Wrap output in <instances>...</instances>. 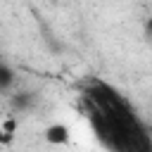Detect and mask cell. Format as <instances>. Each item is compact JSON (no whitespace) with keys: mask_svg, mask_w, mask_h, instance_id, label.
<instances>
[{"mask_svg":"<svg viewBox=\"0 0 152 152\" xmlns=\"http://www.w3.org/2000/svg\"><path fill=\"white\" fill-rule=\"evenodd\" d=\"M0 76H2V78H0V83H2V88L7 90V88H10V83H12V71H10V66H7V64H2Z\"/></svg>","mask_w":152,"mask_h":152,"instance_id":"3","label":"cell"},{"mask_svg":"<svg viewBox=\"0 0 152 152\" xmlns=\"http://www.w3.org/2000/svg\"><path fill=\"white\" fill-rule=\"evenodd\" d=\"M14 128H17V121H14V119H5V121H2V142H10V140H12Z\"/></svg>","mask_w":152,"mask_h":152,"instance_id":"2","label":"cell"},{"mask_svg":"<svg viewBox=\"0 0 152 152\" xmlns=\"http://www.w3.org/2000/svg\"><path fill=\"white\" fill-rule=\"evenodd\" d=\"M150 31H152V21H150Z\"/></svg>","mask_w":152,"mask_h":152,"instance_id":"4","label":"cell"},{"mask_svg":"<svg viewBox=\"0 0 152 152\" xmlns=\"http://www.w3.org/2000/svg\"><path fill=\"white\" fill-rule=\"evenodd\" d=\"M45 140H48L50 145H57V147L69 145V140H71V131H69L66 124H50V126L45 128Z\"/></svg>","mask_w":152,"mask_h":152,"instance_id":"1","label":"cell"},{"mask_svg":"<svg viewBox=\"0 0 152 152\" xmlns=\"http://www.w3.org/2000/svg\"><path fill=\"white\" fill-rule=\"evenodd\" d=\"M150 133H152V131H150Z\"/></svg>","mask_w":152,"mask_h":152,"instance_id":"5","label":"cell"}]
</instances>
